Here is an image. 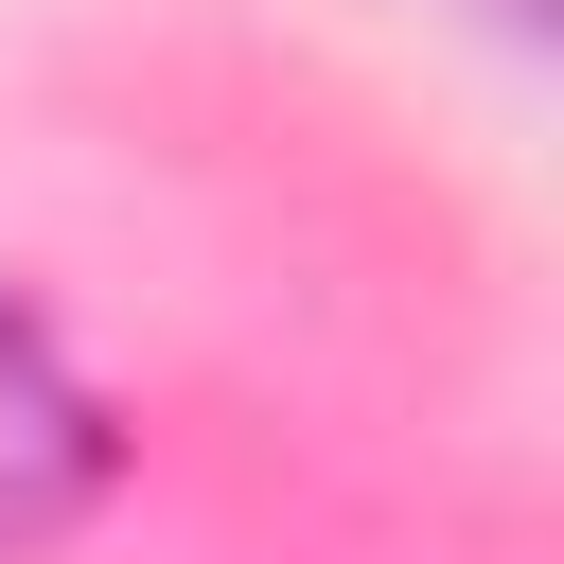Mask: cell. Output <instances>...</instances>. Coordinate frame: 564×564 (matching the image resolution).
I'll return each mask as SVG.
<instances>
[{"mask_svg": "<svg viewBox=\"0 0 564 564\" xmlns=\"http://www.w3.org/2000/svg\"><path fill=\"white\" fill-rule=\"evenodd\" d=\"M106 476H123L106 388L53 352V317H35V300H0V564H53V546L106 511Z\"/></svg>", "mask_w": 564, "mask_h": 564, "instance_id": "cell-1", "label": "cell"}, {"mask_svg": "<svg viewBox=\"0 0 564 564\" xmlns=\"http://www.w3.org/2000/svg\"><path fill=\"white\" fill-rule=\"evenodd\" d=\"M494 18H529V0H494Z\"/></svg>", "mask_w": 564, "mask_h": 564, "instance_id": "cell-2", "label": "cell"}]
</instances>
